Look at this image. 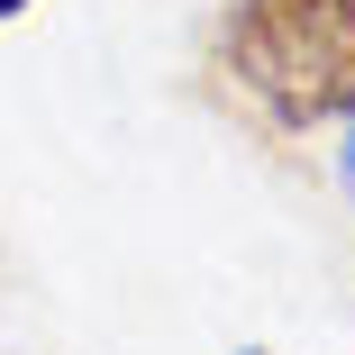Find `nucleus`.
Instances as JSON below:
<instances>
[{"label": "nucleus", "instance_id": "obj_1", "mask_svg": "<svg viewBox=\"0 0 355 355\" xmlns=\"http://www.w3.org/2000/svg\"><path fill=\"white\" fill-rule=\"evenodd\" d=\"M219 64L273 128H328L355 110V0H228Z\"/></svg>", "mask_w": 355, "mask_h": 355}, {"label": "nucleus", "instance_id": "obj_2", "mask_svg": "<svg viewBox=\"0 0 355 355\" xmlns=\"http://www.w3.org/2000/svg\"><path fill=\"white\" fill-rule=\"evenodd\" d=\"M337 182H346V200H355V110H346V146H337Z\"/></svg>", "mask_w": 355, "mask_h": 355}, {"label": "nucleus", "instance_id": "obj_3", "mask_svg": "<svg viewBox=\"0 0 355 355\" xmlns=\"http://www.w3.org/2000/svg\"><path fill=\"white\" fill-rule=\"evenodd\" d=\"M19 10H28V0H0V19H19Z\"/></svg>", "mask_w": 355, "mask_h": 355}, {"label": "nucleus", "instance_id": "obj_4", "mask_svg": "<svg viewBox=\"0 0 355 355\" xmlns=\"http://www.w3.org/2000/svg\"><path fill=\"white\" fill-rule=\"evenodd\" d=\"M246 355H255V346H246Z\"/></svg>", "mask_w": 355, "mask_h": 355}]
</instances>
